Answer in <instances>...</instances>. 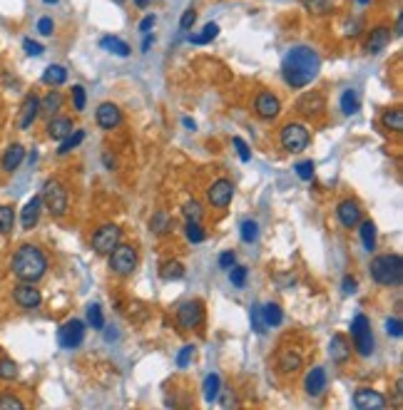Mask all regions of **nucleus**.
I'll return each instance as SVG.
<instances>
[{
    "label": "nucleus",
    "mask_w": 403,
    "mask_h": 410,
    "mask_svg": "<svg viewBox=\"0 0 403 410\" xmlns=\"http://www.w3.org/2000/svg\"><path fill=\"white\" fill-rule=\"evenodd\" d=\"M304 388L309 396H321V393L326 391V371L321 365H316V368L309 371V376H306L304 380Z\"/></svg>",
    "instance_id": "obj_19"
},
{
    "label": "nucleus",
    "mask_w": 403,
    "mask_h": 410,
    "mask_svg": "<svg viewBox=\"0 0 403 410\" xmlns=\"http://www.w3.org/2000/svg\"><path fill=\"white\" fill-rule=\"evenodd\" d=\"M353 405L358 410H381L386 405V398L378 391H371V388H358L353 393Z\"/></svg>",
    "instance_id": "obj_13"
},
{
    "label": "nucleus",
    "mask_w": 403,
    "mask_h": 410,
    "mask_svg": "<svg viewBox=\"0 0 403 410\" xmlns=\"http://www.w3.org/2000/svg\"><path fill=\"white\" fill-rule=\"evenodd\" d=\"M294 172H296V176H299V179L309 182V179H314V162H312V159H306V162H299L296 167H294Z\"/></svg>",
    "instance_id": "obj_41"
},
{
    "label": "nucleus",
    "mask_w": 403,
    "mask_h": 410,
    "mask_svg": "<svg viewBox=\"0 0 403 410\" xmlns=\"http://www.w3.org/2000/svg\"><path fill=\"white\" fill-rule=\"evenodd\" d=\"M95 117H98V124L102 130H115L120 122H122V112H120L118 104L112 102H102L95 112Z\"/></svg>",
    "instance_id": "obj_15"
},
{
    "label": "nucleus",
    "mask_w": 403,
    "mask_h": 410,
    "mask_svg": "<svg viewBox=\"0 0 403 410\" xmlns=\"http://www.w3.org/2000/svg\"><path fill=\"white\" fill-rule=\"evenodd\" d=\"M217 35H219V25H217V23H207V25L202 27V33L192 38V43H195V45H207Z\"/></svg>",
    "instance_id": "obj_34"
},
{
    "label": "nucleus",
    "mask_w": 403,
    "mask_h": 410,
    "mask_svg": "<svg viewBox=\"0 0 403 410\" xmlns=\"http://www.w3.org/2000/svg\"><path fill=\"white\" fill-rule=\"evenodd\" d=\"M177 321H179V326L187 328V331L197 328V326L204 321V304H202V301H187V304H182L179 311H177Z\"/></svg>",
    "instance_id": "obj_10"
},
{
    "label": "nucleus",
    "mask_w": 403,
    "mask_h": 410,
    "mask_svg": "<svg viewBox=\"0 0 403 410\" xmlns=\"http://www.w3.org/2000/svg\"><path fill=\"white\" fill-rule=\"evenodd\" d=\"M52 30H55V25H52L50 18H40L38 20V33L40 35H52Z\"/></svg>",
    "instance_id": "obj_54"
},
{
    "label": "nucleus",
    "mask_w": 403,
    "mask_h": 410,
    "mask_svg": "<svg viewBox=\"0 0 403 410\" xmlns=\"http://www.w3.org/2000/svg\"><path fill=\"white\" fill-rule=\"evenodd\" d=\"M23 47H25V52H28V55H33V58L43 55V45H40V43H35V40H30V38L23 40Z\"/></svg>",
    "instance_id": "obj_51"
},
{
    "label": "nucleus",
    "mask_w": 403,
    "mask_h": 410,
    "mask_svg": "<svg viewBox=\"0 0 403 410\" xmlns=\"http://www.w3.org/2000/svg\"><path fill=\"white\" fill-rule=\"evenodd\" d=\"M361 244H364L366 251H373L376 249V224L373 222H364L361 224Z\"/></svg>",
    "instance_id": "obj_31"
},
{
    "label": "nucleus",
    "mask_w": 403,
    "mask_h": 410,
    "mask_svg": "<svg viewBox=\"0 0 403 410\" xmlns=\"http://www.w3.org/2000/svg\"><path fill=\"white\" fill-rule=\"evenodd\" d=\"M187 239L192 241V244H199V241H204V229H202L197 222H189L187 224Z\"/></svg>",
    "instance_id": "obj_43"
},
{
    "label": "nucleus",
    "mask_w": 403,
    "mask_h": 410,
    "mask_svg": "<svg viewBox=\"0 0 403 410\" xmlns=\"http://www.w3.org/2000/svg\"><path fill=\"white\" fill-rule=\"evenodd\" d=\"M257 236H259V227H257V222H244V224H241V241L252 244V241H257Z\"/></svg>",
    "instance_id": "obj_40"
},
{
    "label": "nucleus",
    "mask_w": 403,
    "mask_h": 410,
    "mask_svg": "<svg viewBox=\"0 0 403 410\" xmlns=\"http://www.w3.org/2000/svg\"><path fill=\"white\" fill-rule=\"evenodd\" d=\"M38 115H40V100L35 98V95H28V98L23 100V107H20V127L28 130V127L35 122Z\"/></svg>",
    "instance_id": "obj_20"
},
{
    "label": "nucleus",
    "mask_w": 403,
    "mask_h": 410,
    "mask_svg": "<svg viewBox=\"0 0 403 410\" xmlns=\"http://www.w3.org/2000/svg\"><path fill=\"white\" fill-rule=\"evenodd\" d=\"M371 276L381 286H398L403 279V261L398 254L376 256L371 261Z\"/></svg>",
    "instance_id": "obj_3"
},
{
    "label": "nucleus",
    "mask_w": 403,
    "mask_h": 410,
    "mask_svg": "<svg viewBox=\"0 0 403 410\" xmlns=\"http://www.w3.org/2000/svg\"><path fill=\"white\" fill-rule=\"evenodd\" d=\"M252 323H254V331L264 333V323H261V311H259V308H252Z\"/></svg>",
    "instance_id": "obj_56"
},
{
    "label": "nucleus",
    "mask_w": 403,
    "mask_h": 410,
    "mask_svg": "<svg viewBox=\"0 0 403 410\" xmlns=\"http://www.w3.org/2000/svg\"><path fill=\"white\" fill-rule=\"evenodd\" d=\"M100 45L105 47V50H110L112 55H118V58H127L130 55V45L124 43V40L115 38V35H107V38L100 40Z\"/></svg>",
    "instance_id": "obj_26"
},
{
    "label": "nucleus",
    "mask_w": 403,
    "mask_h": 410,
    "mask_svg": "<svg viewBox=\"0 0 403 410\" xmlns=\"http://www.w3.org/2000/svg\"><path fill=\"white\" fill-rule=\"evenodd\" d=\"M389 40H391V30L389 27H376L373 33H371V38H369V52H381L386 45H389Z\"/></svg>",
    "instance_id": "obj_27"
},
{
    "label": "nucleus",
    "mask_w": 403,
    "mask_h": 410,
    "mask_svg": "<svg viewBox=\"0 0 403 410\" xmlns=\"http://www.w3.org/2000/svg\"><path fill=\"white\" fill-rule=\"evenodd\" d=\"M83 139H85V130H72L70 135H67L65 139L60 142L58 155H60V157H63V155H70V152L75 150V147H78V144L83 142Z\"/></svg>",
    "instance_id": "obj_28"
},
{
    "label": "nucleus",
    "mask_w": 403,
    "mask_h": 410,
    "mask_svg": "<svg viewBox=\"0 0 403 410\" xmlns=\"http://www.w3.org/2000/svg\"><path fill=\"white\" fill-rule=\"evenodd\" d=\"M60 107H63V95L60 92H47L45 100H40V112H45V115L60 112Z\"/></svg>",
    "instance_id": "obj_32"
},
{
    "label": "nucleus",
    "mask_w": 403,
    "mask_h": 410,
    "mask_svg": "<svg viewBox=\"0 0 403 410\" xmlns=\"http://www.w3.org/2000/svg\"><path fill=\"white\" fill-rule=\"evenodd\" d=\"M319 67H321V60L314 47L296 45L286 52L281 72H284V80L292 87H306L319 75Z\"/></svg>",
    "instance_id": "obj_1"
},
{
    "label": "nucleus",
    "mask_w": 403,
    "mask_h": 410,
    "mask_svg": "<svg viewBox=\"0 0 403 410\" xmlns=\"http://www.w3.org/2000/svg\"><path fill=\"white\" fill-rule=\"evenodd\" d=\"M358 107H361L358 92L356 90H346L344 95H341V112H344V115H356Z\"/></svg>",
    "instance_id": "obj_30"
},
{
    "label": "nucleus",
    "mask_w": 403,
    "mask_h": 410,
    "mask_svg": "<svg viewBox=\"0 0 403 410\" xmlns=\"http://www.w3.org/2000/svg\"><path fill=\"white\" fill-rule=\"evenodd\" d=\"M386 333H389V336H393V339H401V333H403L401 319H389V321H386Z\"/></svg>",
    "instance_id": "obj_48"
},
{
    "label": "nucleus",
    "mask_w": 403,
    "mask_h": 410,
    "mask_svg": "<svg viewBox=\"0 0 403 410\" xmlns=\"http://www.w3.org/2000/svg\"><path fill=\"white\" fill-rule=\"evenodd\" d=\"M13 299L20 308H38L40 304H43L40 291L33 286V284H28V281H20L18 286L13 288Z\"/></svg>",
    "instance_id": "obj_12"
},
{
    "label": "nucleus",
    "mask_w": 403,
    "mask_h": 410,
    "mask_svg": "<svg viewBox=\"0 0 403 410\" xmlns=\"http://www.w3.org/2000/svg\"><path fill=\"white\" fill-rule=\"evenodd\" d=\"M351 336L353 343H356V351L361 356H371V351H373V336H371V323L364 313H358L356 319L351 321Z\"/></svg>",
    "instance_id": "obj_7"
},
{
    "label": "nucleus",
    "mask_w": 403,
    "mask_h": 410,
    "mask_svg": "<svg viewBox=\"0 0 403 410\" xmlns=\"http://www.w3.org/2000/svg\"><path fill=\"white\" fill-rule=\"evenodd\" d=\"M72 102H75V110H78V112L85 110L87 95H85V87H83V85H75V87H72Z\"/></svg>",
    "instance_id": "obj_44"
},
{
    "label": "nucleus",
    "mask_w": 403,
    "mask_h": 410,
    "mask_svg": "<svg viewBox=\"0 0 403 410\" xmlns=\"http://www.w3.org/2000/svg\"><path fill=\"white\" fill-rule=\"evenodd\" d=\"M235 261H237L235 251H224V254L219 256V266L221 269H232V266H235Z\"/></svg>",
    "instance_id": "obj_55"
},
{
    "label": "nucleus",
    "mask_w": 403,
    "mask_h": 410,
    "mask_svg": "<svg viewBox=\"0 0 403 410\" xmlns=\"http://www.w3.org/2000/svg\"><path fill=\"white\" fill-rule=\"evenodd\" d=\"M358 3H361V5H366V3H369V0H358Z\"/></svg>",
    "instance_id": "obj_61"
},
{
    "label": "nucleus",
    "mask_w": 403,
    "mask_h": 410,
    "mask_svg": "<svg viewBox=\"0 0 403 410\" xmlns=\"http://www.w3.org/2000/svg\"><path fill=\"white\" fill-rule=\"evenodd\" d=\"M329 356H331L334 363H346L349 356H351V345H349V341L341 333L331 336V341H329Z\"/></svg>",
    "instance_id": "obj_17"
},
{
    "label": "nucleus",
    "mask_w": 403,
    "mask_h": 410,
    "mask_svg": "<svg viewBox=\"0 0 403 410\" xmlns=\"http://www.w3.org/2000/svg\"><path fill=\"white\" fill-rule=\"evenodd\" d=\"M336 216H338V222H341V227L353 229L361 222V207H358L353 199H344V202L336 207Z\"/></svg>",
    "instance_id": "obj_16"
},
{
    "label": "nucleus",
    "mask_w": 403,
    "mask_h": 410,
    "mask_svg": "<svg viewBox=\"0 0 403 410\" xmlns=\"http://www.w3.org/2000/svg\"><path fill=\"white\" fill-rule=\"evenodd\" d=\"M40 199H43V204L47 207V212L55 216H63L67 212V189L63 182H58V179H47L45 184H43V194H40Z\"/></svg>",
    "instance_id": "obj_4"
},
{
    "label": "nucleus",
    "mask_w": 403,
    "mask_h": 410,
    "mask_svg": "<svg viewBox=\"0 0 403 410\" xmlns=\"http://www.w3.org/2000/svg\"><path fill=\"white\" fill-rule=\"evenodd\" d=\"M120 227H115V224H105V227H100L95 234H92V249L98 251V254H110L112 249L120 244Z\"/></svg>",
    "instance_id": "obj_8"
},
{
    "label": "nucleus",
    "mask_w": 403,
    "mask_h": 410,
    "mask_svg": "<svg viewBox=\"0 0 403 410\" xmlns=\"http://www.w3.org/2000/svg\"><path fill=\"white\" fill-rule=\"evenodd\" d=\"M152 25H155V15H147V18H144L142 23H140V33H147V30H150Z\"/></svg>",
    "instance_id": "obj_58"
},
{
    "label": "nucleus",
    "mask_w": 403,
    "mask_h": 410,
    "mask_svg": "<svg viewBox=\"0 0 403 410\" xmlns=\"http://www.w3.org/2000/svg\"><path fill=\"white\" fill-rule=\"evenodd\" d=\"M254 107H257V112H259V117H264V119L279 117V112H281L279 98H276V95H272V92H259V95H257V102H254Z\"/></svg>",
    "instance_id": "obj_14"
},
{
    "label": "nucleus",
    "mask_w": 403,
    "mask_h": 410,
    "mask_svg": "<svg viewBox=\"0 0 403 410\" xmlns=\"http://www.w3.org/2000/svg\"><path fill=\"white\" fill-rule=\"evenodd\" d=\"M184 214H187L189 222H199V219H202L199 202H187V204H184Z\"/></svg>",
    "instance_id": "obj_47"
},
{
    "label": "nucleus",
    "mask_w": 403,
    "mask_h": 410,
    "mask_svg": "<svg viewBox=\"0 0 403 410\" xmlns=\"http://www.w3.org/2000/svg\"><path fill=\"white\" fill-rule=\"evenodd\" d=\"M10 266H13V273L18 276L20 281L35 284V281H40L43 276H45L47 259L38 247H33V244H23V247L15 251L13 264H10Z\"/></svg>",
    "instance_id": "obj_2"
},
{
    "label": "nucleus",
    "mask_w": 403,
    "mask_h": 410,
    "mask_svg": "<svg viewBox=\"0 0 403 410\" xmlns=\"http://www.w3.org/2000/svg\"><path fill=\"white\" fill-rule=\"evenodd\" d=\"M232 196H235V184L229 182V179H217L207 192V199L212 207L217 209H224L229 202H232Z\"/></svg>",
    "instance_id": "obj_11"
},
{
    "label": "nucleus",
    "mask_w": 403,
    "mask_h": 410,
    "mask_svg": "<svg viewBox=\"0 0 403 410\" xmlns=\"http://www.w3.org/2000/svg\"><path fill=\"white\" fill-rule=\"evenodd\" d=\"M219 385H221V380L217 373L207 376V380H204V400H207V403H215L217 400V396H219Z\"/></svg>",
    "instance_id": "obj_35"
},
{
    "label": "nucleus",
    "mask_w": 403,
    "mask_h": 410,
    "mask_svg": "<svg viewBox=\"0 0 403 410\" xmlns=\"http://www.w3.org/2000/svg\"><path fill=\"white\" fill-rule=\"evenodd\" d=\"M229 281H232L235 286H244V281H247V269L232 266V271H229Z\"/></svg>",
    "instance_id": "obj_45"
},
{
    "label": "nucleus",
    "mask_w": 403,
    "mask_h": 410,
    "mask_svg": "<svg viewBox=\"0 0 403 410\" xmlns=\"http://www.w3.org/2000/svg\"><path fill=\"white\" fill-rule=\"evenodd\" d=\"M384 124L391 132H403V112L401 110H386Z\"/></svg>",
    "instance_id": "obj_36"
},
{
    "label": "nucleus",
    "mask_w": 403,
    "mask_h": 410,
    "mask_svg": "<svg viewBox=\"0 0 403 410\" xmlns=\"http://www.w3.org/2000/svg\"><path fill=\"white\" fill-rule=\"evenodd\" d=\"M43 82H45V85H50V87L63 85V82H67V70L63 65L45 67V72H43Z\"/></svg>",
    "instance_id": "obj_25"
},
{
    "label": "nucleus",
    "mask_w": 403,
    "mask_h": 410,
    "mask_svg": "<svg viewBox=\"0 0 403 410\" xmlns=\"http://www.w3.org/2000/svg\"><path fill=\"white\" fill-rule=\"evenodd\" d=\"M70 132H72V122L67 117H52L50 124H47V135H50V139H58V142H63Z\"/></svg>",
    "instance_id": "obj_23"
},
{
    "label": "nucleus",
    "mask_w": 403,
    "mask_h": 410,
    "mask_svg": "<svg viewBox=\"0 0 403 410\" xmlns=\"http://www.w3.org/2000/svg\"><path fill=\"white\" fill-rule=\"evenodd\" d=\"M279 139H281V147H284L286 152L296 155V152H304L306 147H309V130H306L304 124H296V122L284 124Z\"/></svg>",
    "instance_id": "obj_5"
},
{
    "label": "nucleus",
    "mask_w": 403,
    "mask_h": 410,
    "mask_svg": "<svg viewBox=\"0 0 403 410\" xmlns=\"http://www.w3.org/2000/svg\"><path fill=\"white\" fill-rule=\"evenodd\" d=\"M232 142H235L237 152H239V159H241V162H249V159H252V152H249L247 142H244V139H241V137H235V139H232Z\"/></svg>",
    "instance_id": "obj_49"
},
{
    "label": "nucleus",
    "mask_w": 403,
    "mask_h": 410,
    "mask_svg": "<svg viewBox=\"0 0 403 410\" xmlns=\"http://www.w3.org/2000/svg\"><path fill=\"white\" fill-rule=\"evenodd\" d=\"M15 224V212L13 207H0V234H10Z\"/></svg>",
    "instance_id": "obj_37"
},
{
    "label": "nucleus",
    "mask_w": 403,
    "mask_h": 410,
    "mask_svg": "<svg viewBox=\"0 0 403 410\" xmlns=\"http://www.w3.org/2000/svg\"><path fill=\"white\" fill-rule=\"evenodd\" d=\"M45 3H58V0H45Z\"/></svg>",
    "instance_id": "obj_62"
},
{
    "label": "nucleus",
    "mask_w": 403,
    "mask_h": 410,
    "mask_svg": "<svg viewBox=\"0 0 403 410\" xmlns=\"http://www.w3.org/2000/svg\"><path fill=\"white\" fill-rule=\"evenodd\" d=\"M150 45H152V38L147 35V38H144V43H142V50H150Z\"/></svg>",
    "instance_id": "obj_59"
},
{
    "label": "nucleus",
    "mask_w": 403,
    "mask_h": 410,
    "mask_svg": "<svg viewBox=\"0 0 403 410\" xmlns=\"http://www.w3.org/2000/svg\"><path fill=\"white\" fill-rule=\"evenodd\" d=\"M40 209H43V199H40V196H33V199L23 207V212H20V224H23V229H33L35 224H38Z\"/></svg>",
    "instance_id": "obj_21"
},
{
    "label": "nucleus",
    "mask_w": 403,
    "mask_h": 410,
    "mask_svg": "<svg viewBox=\"0 0 403 410\" xmlns=\"http://www.w3.org/2000/svg\"><path fill=\"white\" fill-rule=\"evenodd\" d=\"M87 321H90L92 328H105V319H102V311H100L98 304H92L90 308H87Z\"/></svg>",
    "instance_id": "obj_38"
},
{
    "label": "nucleus",
    "mask_w": 403,
    "mask_h": 410,
    "mask_svg": "<svg viewBox=\"0 0 403 410\" xmlns=\"http://www.w3.org/2000/svg\"><path fill=\"white\" fill-rule=\"evenodd\" d=\"M259 311H261V319H264L267 326H279L281 321H284V311H281L279 304H267V306L259 308Z\"/></svg>",
    "instance_id": "obj_29"
},
{
    "label": "nucleus",
    "mask_w": 403,
    "mask_h": 410,
    "mask_svg": "<svg viewBox=\"0 0 403 410\" xmlns=\"http://www.w3.org/2000/svg\"><path fill=\"white\" fill-rule=\"evenodd\" d=\"M304 3L309 10H314V13H324L326 8L331 5V0H304Z\"/></svg>",
    "instance_id": "obj_52"
},
{
    "label": "nucleus",
    "mask_w": 403,
    "mask_h": 410,
    "mask_svg": "<svg viewBox=\"0 0 403 410\" xmlns=\"http://www.w3.org/2000/svg\"><path fill=\"white\" fill-rule=\"evenodd\" d=\"M160 273H162V279L167 281H177L184 276V266L179 264V261H164L162 269H160Z\"/></svg>",
    "instance_id": "obj_33"
},
{
    "label": "nucleus",
    "mask_w": 403,
    "mask_h": 410,
    "mask_svg": "<svg viewBox=\"0 0 403 410\" xmlns=\"http://www.w3.org/2000/svg\"><path fill=\"white\" fill-rule=\"evenodd\" d=\"M135 5L137 8H147V5H150V0H135Z\"/></svg>",
    "instance_id": "obj_60"
},
{
    "label": "nucleus",
    "mask_w": 403,
    "mask_h": 410,
    "mask_svg": "<svg viewBox=\"0 0 403 410\" xmlns=\"http://www.w3.org/2000/svg\"><path fill=\"white\" fill-rule=\"evenodd\" d=\"M301 368V356L296 351H281L279 353V371L281 373H296Z\"/></svg>",
    "instance_id": "obj_24"
},
{
    "label": "nucleus",
    "mask_w": 403,
    "mask_h": 410,
    "mask_svg": "<svg viewBox=\"0 0 403 410\" xmlns=\"http://www.w3.org/2000/svg\"><path fill=\"white\" fill-rule=\"evenodd\" d=\"M137 266V251L135 247H127V244H118V247L110 251V269L118 276H127L132 273Z\"/></svg>",
    "instance_id": "obj_6"
},
{
    "label": "nucleus",
    "mask_w": 403,
    "mask_h": 410,
    "mask_svg": "<svg viewBox=\"0 0 403 410\" xmlns=\"http://www.w3.org/2000/svg\"><path fill=\"white\" fill-rule=\"evenodd\" d=\"M296 110L301 115H319V112H324V98L319 92H304L301 100L296 102Z\"/></svg>",
    "instance_id": "obj_18"
},
{
    "label": "nucleus",
    "mask_w": 403,
    "mask_h": 410,
    "mask_svg": "<svg viewBox=\"0 0 403 410\" xmlns=\"http://www.w3.org/2000/svg\"><path fill=\"white\" fill-rule=\"evenodd\" d=\"M23 159H25V147H23V144H10L6 150V155H3V170L15 172Z\"/></svg>",
    "instance_id": "obj_22"
},
{
    "label": "nucleus",
    "mask_w": 403,
    "mask_h": 410,
    "mask_svg": "<svg viewBox=\"0 0 403 410\" xmlns=\"http://www.w3.org/2000/svg\"><path fill=\"white\" fill-rule=\"evenodd\" d=\"M356 286H358L356 279H351V276H346L344 284H341V288H344V293H353V291H356Z\"/></svg>",
    "instance_id": "obj_57"
},
{
    "label": "nucleus",
    "mask_w": 403,
    "mask_h": 410,
    "mask_svg": "<svg viewBox=\"0 0 403 410\" xmlns=\"http://www.w3.org/2000/svg\"><path fill=\"white\" fill-rule=\"evenodd\" d=\"M15 376H18V365H15L13 361L10 358L0 361V378H3V380H13Z\"/></svg>",
    "instance_id": "obj_39"
},
{
    "label": "nucleus",
    "mask_w": 403,
    "mask_h": 410,
    "mask_svg": "<svg viewBox=\"0 0 403 410\" xmlns=\"http://www.w3.org/2000/svg\"><path fill=\"white\" fill-rule=\"evenodd\" d=\"M58 339H60V345H63V348H70V351L72 348H78L85 339V323L78 319L65 321V323L60 326Z\"/></svg>",
    "instance_id": "obj_9"
},
{
    "label": "nucleus",
    "mask_w": 403,
    "mask_h": 410,
    "mask_svg": "<svg viewBox=\"0 0 403 410\" xmlns=\"http://www.w3.org/2000/svg\"><path fill=\"white\" fill-rule=\"evenodd\" d=\"M25 403L15 396H0V410H23Z\"/></svg>",
    "instance_id": "obj_42"
},
{
    "label": "nucleus",
    "mask_w": 403,
    "mask_h": 410,
    "mask_svg": "<svg viewBox=\"0 0 403 410\" xmlns=\"http://www.w3.org/2000/svg\"><path fill=\"white\" fill-rule=\"evenodd\" d=\"M192 356H195V345H184L182 351H179V356H177V368H187Z\"/></svg>",
    "instance_id": "obj_46"
},
{
    "label": "nucleus",
    "mask_w": 403,
    "mask_h": 410,
    "mask_svg": "<svg viewBox=\"0 0 403 410\" xmlns=\"http://www.w3.org/2000/svg\"><path fill=\"white\" fill-rule=\"evenodd\" d=\"M152 229H155L157 234H164L167 231V214L164 212H157L155 219H152Z\"/></svg>",
    "instance_id": "obj_50"
},
{
    "label": "nucleus",
    "mask_w": 403,
    "mask_h": 410,
    "mask_svg": "<svg viewBox=\"0 0 403 410\" xmlns=\"http://www.w3.org/2000/svg\"><path fill=\"white\" fill-rule=\"evenodd\" d=\"M195 20H197V13L189 8V10H184V15H182V20H179V25H182V30H189V27L195 25Z\"/></svg>",
    "instance_id": "obj_53"
}]
</instances>
